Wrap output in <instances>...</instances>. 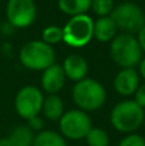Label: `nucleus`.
<instances>
[{
	"mask_svg": "<svg viewBox=\"0 0 145 146\" xmlns=\"http://www.w3.org/2000/svg\"><path fill=\"white\" fill-rule=\"evenodd\" d=\"M109 121L118 132L134 133L144 123L145 111L134 100H123L112 109Z\"/></svg>",
	"mask_w": 145,
	"mask_h": 146,
	"instance_id": "nucleus-1",
	"label": "nucleus"
},
{
	"mask_svg": "<svg viewBox=\"0 0 145 146\" xmlns=\"http://www.w3.org/2000/svg\"><path fill=\"white\" fill-rule=\"evenodd\" d=\"M110 56L113 62L125 68H135L143 59V50L138 42V38L134 35L122 33L110 41Z\"/></svg>",
	"mask_w": 145,
	"mask_h": 146,
	"instance_id": "nucleus-2",
	"label": "nucleus"
},
{
	"mask_svg": "<svg viewBox=\"0 0 145 146\" xmlns=\"http://www.w3.org/2000/svg\"><path fill=\"white\" fill-rule=\"evenodd\" d=\"M72 98L80 110L95 111L104 105L107 92L103 85L96 80L85 78L80 82H76L73 86Z\"/></svg>",
	"mask_w": 145,
	"mask_h": 146,
	"instance_id": "nucleus-3",
	"label": "nucleus"
},
{
	"mask_svg": "<svg viewBox=\"0 0 145 146\" xmlns=\"http://www.w3.org/2000/svg\"><path fill=\"white\" fill-rule=\"evenodd\" d=\"M19 60L23 67L31 71H45L55 64V53L50 45L41 40L25 44L19 50Z\"/></svg>",
	"mask_w": 145,
	"mask_h": 146,
	"instance_id": "nucleus-4",
	"label": "nucleus"
},
{
	"mask_svg": "<svg viewBox=\"0 0 145 146\" xmlns=\"http://www.w3.org/2000/svg\"><path fill=\"white\" fill-rule=\"evenodd\" d=\"M113 19L117 30L125 33H138L145 25V13L138 4L126 1L117 5L109 15Z\"/></svg>",
	"mask_w": 145,
	"mask_h": 146,
	"instance_id": "nucleus-5",
	"label": "nucleus"
},
{
	"mask_svg": "<svg viewBox=\"0 0 145 146\" xmlns=\"http://www.w3.org/2000/svg\"><path fill=\"white\" fill-rule=\"evenodd\" d=\"M62 40L72 48H84L94 37V21L87 14L71 17L63 28Z\"/></svg>",
	"mask_w": 145,
	"mask_h": 146,
	"instance_id": "nucleus-6",
	"label": "nucleus"
},
{
	"mask_svg": "<svg viewBox=\"0 0 145 146\" xmlns=\"http://www.w3.org/2000/svg\"><path fill=\"white\" fill-rule=\"evenodd\" d=\"M91 128V118L86 111H82L80 109L66 111L59 119V131L64 139L74 141L82 140L86 137Z\"/></svg>",
	"mask_w": 145,
	"mask_h": 146,
	"instance_id": "nucleus-7",
	"label": "nucleus"
},
{
	"mask_svg": "<svg viewBox=\"0 0 145 146\" xmlns=\"http://www.w3.org/2000/svg\"><path fill=\"white\" fill-rule=\"evenodd\" d=\"M44 96L41 90L35 86H25L17 92L14 99V108L21 118L28 119L37 117L43 109Z\"/></svg>",
	"mask_w": 145,
	"mask_h": 146,
	"instance_id": "nucleus-8",
	"label": "nucleus"
},
{
	"mask_svg": "<svg viewBox=\"0 0 145 146\" xmlns=\"http://www.w3.org/2000/svg\"><path fill=\"white\" fill-rule=\"evenodd\" d=\"M36 18V5L33 0H8L7 19L13 28H26Z\"/></svg>",
	"mask_w": 145,
	"mask_h": 146,
	"instance_id": "nucleus-9",
	"label": "nucleus"
},
{
	"mask_svg": "<svg viewBox=\"0 0 145 146\" xmlns=\"http://www.w3.org/2000/svg\"><path fill=\"white\" fill-rule=\"evenodd\" d=\"M114 90L121 96H131L136 92L140 86V76L135 68H125L121 69L116 74L113 81Z\"/></svg>",
	"mask_w": 145,
	"mask_h": 146,
	"instance_id": "nucleus-10",
	"label": "nucleus"
},
{
	"mask_svg": "<svg viewBox=\"0 0 145 146\" xmlns=\"http://www.w3.org/2000/svg\"><path fill=\"white\" fill-rule=\"evenodd\" d=\"M66 83V74L59 64H53L41 74V86L49 95H57Z\"/></svg>",
	"mask_w": 145,
	"mask_h": 146,
	"instance_id": "nucleus-11",
	"label": "nucleus"
},
{
	"mask_svg": "<svg viewBox=\"0 0 145 146\" xmlns=\"http://www.w3.org/2000/svg\"><path fill=\"white\" fill-rule=\"evenodd\" d=\"M62 68L66 74V78L73 81V82H80L86 78L89 67H87V63L84 59V56L78 55V54H71L64 59Z\"/></svg>",
	"mask_w": 145,
	"mask_h": 146,
	"instance_id": "nucleus-12",
	"label": "nucleus"
},
{
	"mask_svg": "<svg viewBox=\"0 0 145 146\" xmlns=\"http://www.w3.org/2000/svg\"><path fill=\"white\" fill-rule=\"evenodd\" d=\"M117 27L113 19L108 17H100L94 22V37L100 42H109L116 37Z\"/></svg>",
	"mask_w": 145,
	"mask_h": 146,
	"instance_id": "nucleus-13",
	"label": "nucleus"
},
{
	"mask_svg": "<svg viewBox=\"0 0 145 146\" xmlns=\"http://www.w3.org/2000/svg\"><path fill=\"white\" fill-rule=\"evenodd\" d=\"M63 110H64L63 101L58 95H49L48 98H44L41 111L44 113L46 119H49V121H59L64 113Z\"/></svg>",
	"mask_w": 145,
	"mask_h": 146,
	"instance_id": "nucleus-14",
	"label": "nucleus"
},
{
	"mask_svg": "<svg viewBox=\"0 0 145 146\" xmlns=\"http://www.w3.org/2000/svg\"><path fill=\"white\" fill-rule=\"evenodd\" d=\"M58 8L64 14L76 17L86 14L91 8V0H58Z\"/></svg>",
	"mask_w": 145,
	"mask_h": 146,
	"instance_id": "nucleus-15",
	"label": "nucleus"
},
{
	"mask_svg": "<svg viewBox=\"0 0 145 146\" xmlns=\"http://www.w3.org/2000/svg\"><path fill=\"white\" fill-rule=\"evenodd\" d=\"M35 133L27 126H17L8 136L10 146H32Z\"/></svg>",
	"mask_w": 145,
	"mask_h": 146,
	"instance_id": "nucleus-16",
	"label": "nucleus"
},
{
	"mask_svg": "<svg viewBox=\"0 0 145 146\" xmlns=\"http://www.w3.org/2000/svg\"><path fill=\"white\" fill-rule=\"evenodd\" d=\"M32 146H67V142L58 132L43 129L35 135Z\"/></svg>",
	"mask_w": 145,
	"mask_h": 146,
	"instance_id": "nucleus-17",
	"label": "nucleus"
},
{
	"mask_svg": "<svg viewBox=\"0 0 145 146\" xmlns=\"http://www.w3.org/2000/svg\"><path fill=\"white\" fill-rule=\"evenodd\" d=\"M87 146H109V136L104 129L92 127L85 137Z\"/></svg>",
	"mask_w": 145,
	"mask_h": 146,
	"instance_id": "nucleus-18",
	"label": "nucleus"
},
{
	"mask_svg": "<svg viewBox=\"0 0 145 146\" xmlns=\"http://www.w3.org/2000/svg\"><path fill=\"white\" fill-rule=\"evenodd\" d=\"M62 38H63V31L59 26H48V27L44 28L41 41H44L45 44L51 46L54 44L61 42Z\"/></svg>",
	"mask_w": 145,
	"mask_h": 146,
	"instance_id": "nucleus-19",
	"label": "nucleus"
},
{
	"mask_svg": "<svg viewBox=\"0 0 145 146\" xmlns=\"http://www.w3.org/2000/svg\"><path fill=\"white\" fill-rule=\"evenodd\" d=\"M92 12L98 17H108L114 9V1L113 0H91Z\"/></svg>",
	"mask_w": 145,
	"mask_h": 146,
	"instance_id": "nucleus-20",
	"label": "nucleus"
},
{
	"mask_svg": "<svg viewBox=\"0 0 145 146\" xmlns=\"http://www.w3.org/2000/svg\"><path fill=\"white\" fill-rule=\"evenodd\" d=\"M118 146H145V139L138 133H128L121 140Z\"/></svg>",
	"mask_w": 145,
	"mask_h": 146,
	"instance_id": "nucleus-21",
	"label": "nucleus"
},
{
	"mask_svg": "<svg viewBox=\"0 0 145 146\" xmlns=\"http://www.w3.org/2000/svg\"><path fill=\"white\" fill-rule=\"evenodd\" d=\"M28 124L27 127L31 129L32 132H40L43 131V127H44V121L40 118V117H33V118L28 119Z\"/></svg>",
	"mask_w": 145,
	"mask_h": 146,
	"instance_id": "nucleus-22",
	"label": "nucleus"
},
{
	"mask_svg": "<svg viewBox=\"0 0 145 146\" xmlns=\"http://www.w3.org/2000/svg\"><path fill=\"white\" fill-rule=\"evenodd\" d=\"M135 101L138 105H140L141 108H145V83L141 86H139V88L135 92Z\"/></svg>",
	"mask_w": 145,
	"mask_h": 146,
	"instance_id": "nucleus-23",
	"label": "nucleus"
},
{
	"mask_svg": "<svg viewBox=\"0 0 145 146\" xmlns=\"http://www.w3.org/2000/svg\"><path fill=\"white\" fill-rule=\"evenodd\" d=\"M136 38H138V42H139V45H140L141 50L145 51V25H144V27L138 32V37Z\"/></svg>",
	"mask_w": 145,
	"mask_h": 146,
	"instance_id": "nucleus-24",
	"label": "nucleus"
},
{
	"mask_svg": "<svg viewBox=\"0 0 145 146\" xmlns=\"http://www.w3.org/2000/svg\"><path fill=\"white\" fill-rule=\"evenodd\" d=\"M139 76H141L145 80V58L141 59V62L139 63Z\"/></svg>",
	"mask_w": 145,
	"mask_h": 146,
	"instance_id": "nucleus-25",
	"label": "nucleus"
},
{
	"mask_svg": "<svg viewBox=\"0 0 145 146\" xmlns=\"http://www.w3.org/2000/svg\"><path fill=\"white\" fill-rule=\"evenodd\" d=\"M0 146H10L9 140L8 137H4V139H0Z\"/></svg>",
	"mask_w": 145,
	"mask_h": 146,
	"instance_id": "nucleus-26",
	"label": "nucleus"
}]
</instances>
